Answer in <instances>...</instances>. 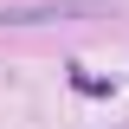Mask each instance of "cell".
<instances>
[{"mask_svg": "<svg viewBox=\"0 0 129 129\" xmlns=\"http://www.w3.org/2000/svg\"><path fill=\"white\" fill-rule=\"evenodd\" d=\"M103 0H32V7H0V26H52V19H103Z\"/></svg>", "mask_w": 129, "mask_h": 129, "instance_id": "cell-1", "label": "cell"}]
</instances>
